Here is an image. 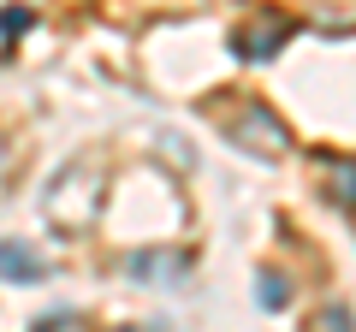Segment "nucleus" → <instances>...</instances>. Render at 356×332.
Here are the masks:
<instances>
[{"label": "nucleus", "instance_id": "obj_3", "mask_svg": "<svg viewBox=\"0 0 356 332\" xmlns=\"http://www.w3.org/2000/svg\"><path fill=\"white\" fill-rule=\"evenodd\" d=\"M285 36H291V24H285L280 13H261L255 24H243L238 36H232V53H238V60H273V53L285 48Z\"/></svg>", "mask_w": 356, "mask_h": 332}, {"label": "nucleus", "instance_id": "obj_4", "mask_svg": "<svg viewBox=\"0 0 356 332\" xmlns=\"http://www.w3.org/2000/svg\"><path fill=\"white\" fill-rule=\"evenodd\" d=\"M125 273L143 285H178L191 273V256L184 249H143V256H125Z\"/></svg>", "mask_w": 356, "mask_h": 332}, {"label": "nucleus", "instance_id": "obj_7", "mask_svg": "<svg viewBox=\"0 0 356 332\" xmlns=\"http://www.w3.org/2000/svg\"><path fill=\"white\" fill-rule=\"evenodd\" d=\"M327 184H339V190H327V196H339L344 208H356V160H327Z\"/></svg>", "mask_w": 356, "mask_h": 332}, {"label": "nucleus", "instance_id": "obj_9", "mask_svg": "<svg viewBox=\"0 0 356 332\" xmlns=\"http://www.w3.org/2000/svg\"><path fill=\"white\" fill-rule=\"evenodd\" d=\"M113 332H143V326H113Z\"/></svg>", "mask_w": 356, "mask_h": 332}, {"label": "nucleus", "instance_id": "obj_2", "mask_svg": "<svg viewBox=\"0 0 356 332\" xmlns=\"http://www.w3.org/2000/svg\"><path fill=\"white\" fill-rule=\"evenodd\" d=\"M226 137H232V149L261 154V160H273V154H285V149H291V131H285L273 113H267L261 101H243L238 113L226 119Z\"/></svg>", "mask_w": 356, "mask_h": 332}, {"label": "nucleus", "instance_id": "obj_5", "mask_svg": "<svg viewBox=\"0 0 356 332\" xmlns=\"http://www.w3.org/2000/svg\"><path fill=\"white\" fill-rule=\"evenodd\" d=\"M48 273V256L24 238H0V279L6 285H36Z\"/></svg>", "mask_w": 356, "mask_h": 332}, {"label": "nucleus", "instance_id": "obj_1", "mask_svg": "<svg viewBox=\"0 0 356 332\" xmlns=\"http://www.w3.org/2000/svg\"><path fill=\"white\" fill-rule=\"evenodd\" d=\"M102 184H107L102 160H89V154L65 160L48 179V190H42V219H48L54 231H65V238H83V231L102 219Z\"/></svg>", "mask_w": 356, "mask_h": 332}, {"label": "nucleus", "instance_id": "obj_6", "mask_svg": "<svg viewBox=\"0 0 356 332\" xmlns=\"http://www.w3.org/2000/svg\"><path fill=\"white\" fill-rule=\"evenodd\" d=\"M255 303H261L267 315H280V308L291 303V279H280L273 267H261V273H255Z\"/></svg>", "mask_w": 356, "mask_h": 332}, {"label": "nucleus", "instance_id": "obj_8", "mask_svg": "<svg viewBox=\"0 0 356 332\" xmlns=\"http://www.w3.org/2000/svg\"><path fill=\"white\" fill-rule=\"evenodd\" d=\"M315 332H350V315H344V308H327V315L315 320Z\"/></svg>", "mask_w": 356, "mask_h": 332}]
</instances>
